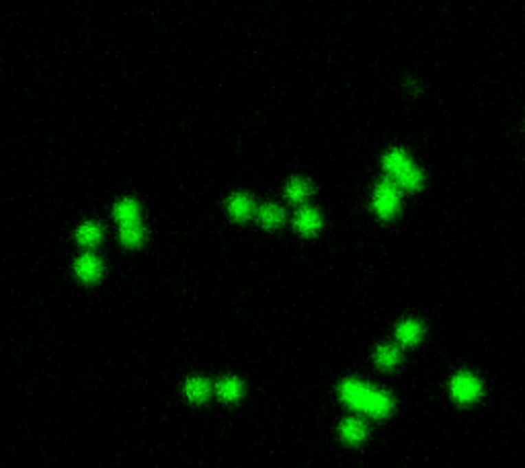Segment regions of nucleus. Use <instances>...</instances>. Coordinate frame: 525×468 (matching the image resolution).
<instances>
[{
  "label": "nucleus",
  "instance_id": "obj_1",
  "mask_svg": "<svg viewBox=\"0 0 525 468\" xmlns=\"http://www.w3.org/2000/svg\"><path fill=\"white\" fill-rule=\"evenodd\" d=\"M400 208V187L394 179H382L374 193V210L380 218H392Z\"/></svg>",
  "mask_w": 525,
  "mask_h": 468
},
{
  "label": "nucleus",
  "instance_id": "obj_2",
  "mask_svg": "<svg viewBox=\"0 0 525 468\" xmlns=\"http://www.w3.org/2000/svg\"><path fill=\"white\" fill-rule=\"evenodd\" d=\"M449 388H451L454 399L460 401V403H470L480 394V382L472 374H466V372L454 376Z\"/></svg>",
  "mask_w": 525,
  "mask_h": 468
},
{
  "label": "nucleus",
  "instance_id": "obj_3",
  "mask_svg": "<svg viewBox=\"0 0 525 468\" xmlns=\"http://www.w3.org/2000/svg\"><path fill=\"white\" fill-rule=\"evenodd\" d=\"M370 386H366L364 382L359 380H345L341 384V399L355 411H364L366 409V403H368V397H370Z\"/></svg>",
  "mask_w": 525,
  "mask_h": 468
},
{
  "label": "nucleus",
  "instance_id": "obj_4",
  "mask_svg": "<svg viewBox=\"0 0 525 468\" xmlns=\"http://www.w3.org/2000/svg\"><path fill=\"white\" fill-rule=\"evenodd\" d=\"M392 397L386 390H370L364 413H368L372 417H384L392 411Z\"/></svg>",
  "mask_w": 525,
  "mask_h": 468
},
{
  "label": "nucleus",
  "instance_id": "obj_5",
  "mask_svg": "<svg viewBox=\"0 0 525 468\" xmlns=\"http://www.w3.org/2000/svg\"><path fill=\"white\" fill-rule=\"evenodd\" d=\"M74 271L76 276L82 280V282H97L101 278V271H103V265L99 261V257L95 255H82L78 257L76 265H74Z\"/></svg>",
  "mask_w": 525,
  "mask_h": 468
},
{
  "label": "nucleus",
  "instance_id": "obj_6",
  "mask_svg": "<svg viewBox=\"0 0 525 468\" xmlns=\"http://www.w3.org/2000/svg\"><path fill=\"white\" fill-rule=\"evenodd\" d=\"M228 212L236 218V220H247L253 216L255 212V203L249 195L245 193H236L228 199Z\"/></svg>",
  "mask_w": 525,
  "mask_h": 468
},
{
  "label": "nucleus",
  "instance_id": "obj_7",
  "mask_svg": "<svg viewBox=\"0 0 525 468\" xmlns=\"http://www.w3.org/2000/svg\"><path fill=\"white\" fill-rule=\"evenodd\" d=\"M322 220H320V214L312 208H304L298 212L295 216V228L302 232V234H314L318 228H320Z\"/></svg>",
  "mask_w": 525,
  "mask_h": 468
},
{
  "label": "nucleus",
  "instance_id": "obj_8",
  "mask_svg": "<svg viewBox=\"0 0 525 468\" xmlns=\"http://www.w3.org/2000/svg\"><path fill=\"white\" fill-rule=\"evenodd\" d=\"M421 335H423V326H421V322H416V320H404V322H400L398 328H396V339H398L402 345H412V343H416V341L421 339Z\"/></svg>",
  "mask_w": 525,
  "mask_h": 468
},
{
  "label": "nucleus",
  "instance_id": "obj_9",
  "mask_svg": "<svg viewBox=\"0 0 525 468\" xmlns=\"http://www.w3.org/2000/svg\"><path fill=\"white\" fill-rule=\"evenodd\" d=\"M366 434H368V427H366V423L359 421V419H345V421L341 423V436H343V440L349 442V444L361 442V440L366 438Z\"/></svg>",
  "mask_w": 525,
  "mask_h": 468
},
{
  "label": "nucleus",
  "instance_id": "obj_10",
  "mask_svg": "<svg viewBox=\"0 0 525 468\" xmlns=\"http://www.w3.org/2000/svg\"><path fill=\"white\" fill-rule=\"evenodd\" d=\"M396 185L398 187H404V189H418L423 185V172L410 162L406 168H402L396 177H394Z\"/></svg>",
  "mask_w": 525,
  "mask_h": 468
},
{
  "label": "nucleus",
  "instance_id": "obj_11",
  "mask_svg": "<svg viewBox=\"0 0 525 468\" xmlns=\"http://www.w3.org/2000/svg\"><path fill=\"white\" fill-rule=\"evenodd\" d=\"M101 236H103V230H101V226L95 224V222L82 224V226L78 228V232H76L78 243L85 245V247H95V245L101 241Z\"/></svg>",
  "mask_w": 525,
  "mask_h": 468
},
{
  "label": "nucleus",
  "instance_id": "obj_12",
  "mask_svg": "<svg viewBox=\"0 0 525 468\" xmlns=\"http://www.w3.org/2000/svg\"><path fill=\"white\" fill-rule=\"evenodd\" d=\"M410 164V158H408V155L404 153V151H400V148H394V151H390L388 155L384 156V168L392 175V177H396L402 168H406Z\"/></svg>",
  "mask_w": 525,
  "mask_h": 468
},
{
  "label": "nucleus",
  "instance_id": "obj_13",
  "mask_svg": "<svg viewBox=\"0 0 525 468\" xmlns=\"http://www.w3.org/2000/svg\"><path fill=\"white\" fill-rule=\"evenodd\" d=\"M216 390H218V397H220V399H224V401H236V399H241V394H243V384H241V380H236V378H224V380L218 382Z\"/></svg>",
  "mask_w": 525,
  "mask_h": 468
},
{
  "label": "nucleus",
  "instance_id": "obj_14",
  "mask_svg": "<svg viewBox=\"0 0 525 468\" xmlns=\"http://www.w3.org/2000/svg\"><path fill=\"white\" fill-rule=\"evenodd\" d=\"M115 218L122 222V224H130V222H137L139 218V208L133 199H122L118 205H115Z\"/></svg>",
  "mask_w": 525,
  "mask_h": 468
},
{
  "label": "nucleus",
  "instance_id": "obj_15",
  "mask_svg": "<svg viewBox=\"0 0 525 468\" xmlns=\"http://www.w3.org/2000/svg\"><path fill=\"white\" fill-rule=\"evenodd\" d=\"M310 191H312V187H310V183L306 181V179H291L289 183H287V187H285V195H287V199H291V201H304L308 195H310Z\"/></svg>",
  "mask_w": 525,
  "mask_h": 468
},
{
  "label": "nucleus",
  "instance_id": "obj_16",
  "mask_svg": "<svg viewBox=\"0 0 525 468\" xmlns=\"http://www.w3.org/2000/svg\"><path fill=\"white\" fill-rule=\"evenodd\" d=\"M259 222L267 228H275L283 222V210L275 203H267L259 210Z\"/></svg>",
  "mask_w": 525,
  "mask_h": 468
},
{
  "label": "nucleus",
  "instance_id": "obj_17",
  "mask_svg": "<svg viewBox=\"0 0 525 468\" xmlns=\"http://www.w3.org/2000/svg\"><path fill=\"white\" fill-rule=\"evenodd\" d=\"M210 382L208 380H203V378H191L189 382H187V386H185V392H187V397L191 399V401H205L208 397H210Z\"/></svg>",
  "mask_w": 525,
  "mask_h": 468
},
{
  "label": "nucleus",
  "instance_id": "obj_18",
  "mask_svg": "<svg viewBox=\"0 0 525 468\" xmlns=\"http://www.w3.org/2000/svg\"><path fill=\"white\" fill-rule=\"evenodd\" d=\"M120 236H122V243H124V245H128V247H137V245L144 241V228H142L139 222L122 224Z\"/></svg>",
  "mask_w": 525,
  "mask_h": 468
},
{
  "label": "nucleus",
  "instance_id": "obj_19",
  "mask_svg": "<svg viewBox=\"0 0 525 468\" xmlns=\"http://www.w3.org/2000/svg\"><path fill=\"white\" fill-rule=\"evenodd\" d=\"M376 361H378L382 368H392V366H396V364L400 361V351H398V347H394V345H382V347H378V351H376Z\"/></svg>",
  "mask_w": 525,
  "mask_h": 468
}]
</instances>
